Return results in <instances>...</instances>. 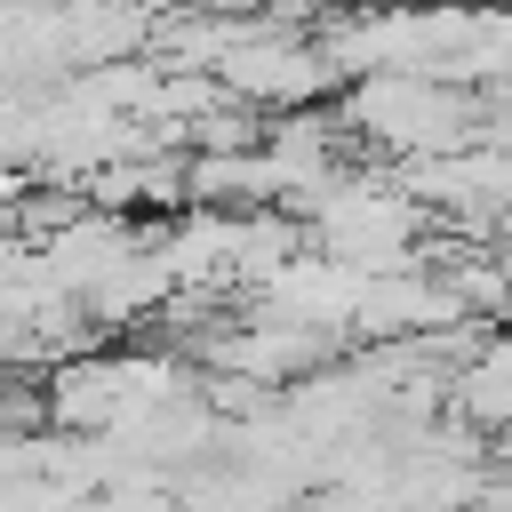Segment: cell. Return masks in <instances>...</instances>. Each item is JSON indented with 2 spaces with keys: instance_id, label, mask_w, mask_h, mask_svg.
<instances>
[{
  "instance_id": "1",
  "label": "cell",
  "mask_w": 512,
  "mask_h": 512,
  "mask_svg": "<svg viewBox=\"0 0 512 512\" xmlns=\"http://www.w3.org/2000/svg\"><path fill=\"white\" fill-rule=\"evenodd\" d=\"M224 80L248 88V96H312L320 88V64L304 48H280V40H240L224 56Z\"/></svg>"
}]
</instances>
